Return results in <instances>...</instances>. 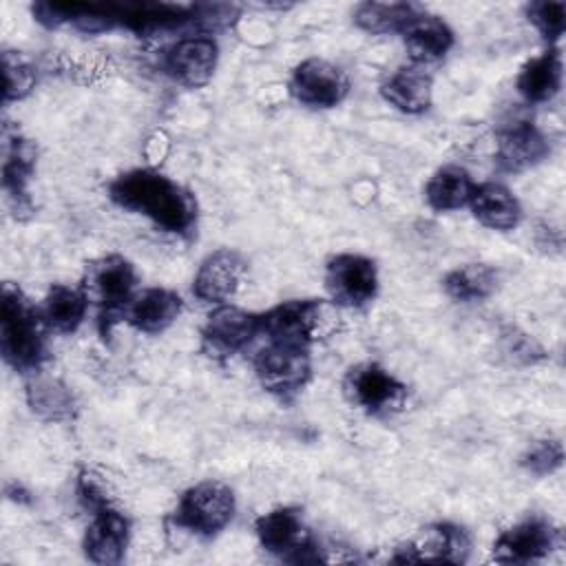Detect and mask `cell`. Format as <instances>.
<instances>
[{
    "instance_id": "obj_31",
    "label": "cell",
    "mask_w": 566,
    "mask_h": 566,
    "mask_svg": "<svg viewBox=\"0 0 566 566\" xmlns=\"http://www.w3.org/2000/svg\"><path fill=\"white\" fill-rule=\"evenodd\" d=\"M564 460V449L557 440H537L528 451L522 455V467L528 473L546 475L553 473Z\"/></svg>"
},
{
    "instance_id": "obj_5",
    "label": "cell",
    "mask_w": 566,
    "mask_h": 566,
    "mask_svg": "<svg viewBox=\"0 0 566 566\" xmlns=\"http://www.w3.org/2000/svg\"><path fill=\"white\" fill-rule=\"evenodd\" d=\"M254 374L261 387L283 400L296 396L312 376L310 347L268 340L254 358Z\"/></svg>"
},
{
    "instance_id": "obj_20",
    "label": "cell",
    "mask_w": 566,
    "mask_h": 566,
    "mask_svg": "<svg viewBox=\"0 0 566 566\" xmlns=\"http://www.w3.org/2000/svg\"><path fill=\"white\" fill-rule=\"evenodd\" d=\"M431 91H433V80L420 64L400 66L380 86V95L394 108L409 113V115H418L429 108Z\"/></svg>"
},
{
    "instance_id": "obj_26",
    "label": "cell",
    "mask_w": 566,
    "mask_h": 566,
    "mask_svg": "<svg viewBox=\"0 0 566 566\" xmlns=\"http://www.w3.org/2000/svg\"><path fill=\"white\" fill-rule=\"evenodd\" d=\"M420 13L422 7L413 2H363L354 13V22L367 33H402Z\"/></svg>"
},
{
    "instance_id": "obj_28",
    "label": "cell",
    "mask_w": 566,
    "mask_h": 566,
    "mask_svg": "<svg viewBox=\"0 0 566 566\" xmlns=\"http://www.w3.org/2000/svg\"><path fill=\"white\" fill-rule=\"evenodd\" d=\"M27 400L31 411L44 420H64L73 413L69 387L51 376H35L27 387Z\"/></svg>"
},
{
    "instance_id": "obj_25",
    "label": "cell",
    "mask_w": 566,
    "mask_h": 566,
    "mask_svg": "<svg viewBox=\"0 0 566 566\" xmlns=\"http://www.w3.org/2000/svg\"><path fill=\"white\" fill-rule=\"evenodd\" d=\"M473 186L475 184L471 181V175L464 168L442 166L427 181L424 197H427V203L438 212L458 210L469 203Z\"/></svg>"
},
{
    "instance_id": "obj_4",
    "label": "cell",
    "mask_w": 566,
    "mask_h": 566,
    "mask_svg": "<svg viewBox=\"0 0 566 566\" xmlns=\"http://www.w3.org/2000/svg\"><path fill=\"white\" fill-rule=\"evenodd\" d=\"M234 509L237 502L232 489L219 480H206L190 486L179 497L172 517L177 526L201 537H212L230 524Z\"/></svg>"
},
{
    "instance_id": "obj_18",
    "label": "cell",
    "mask_w": 566,
    "mask_h": 566,
    "mask_svg": "<svg viewBox=\"0 0 566 566\" xmlns=\"http://www.w3.org/2000/svg\"><path fill=\"white\" fill-rule=\"evenodd\" d=\"M548 155V142L531 122H517L506 126L497 135L495 159L502 170L520 172L539 164Z\"/></svg>"
},
{
    "instance_id": "obj_16",
    "label": "cell",
    "mask_w": 566,
    "mask_h": 566,
    "mask_svg": "<svg viewBox=\"0 0 566 566\" xmlns=\"http://www.w3.org/2000/svg\"><path fill=\"white\" fill-rule=\"evenodd\" d=\"M128 535V517L106 504L93 511V522L84 533V553L93 564H117L126 553Z\"/></svg>"
},
{
    "instance_id": "obj_9",
    "label": "cell",
    "mask_w": 566,
    "mask_h": 566,
    "mask_svg": "<svg viewBox=\"0 0 566 566\" xmlns=\"http://www.w3.org/2000/svg\"><path fill=\"white\" fill-rule=\"evenodd\" d=\"M259 334V314L234 305H219L201 327V352L223 360L241 352Z\"/></svg>"
},
{
    "instance_id": "obj_27",
    "label": "cell",
    "mask_w": 566,
    "mask_h": 566,
    "mask_svg": "<svg viewBox=\"0 0 566 566\" xmlns=\"http://www.w3.org/2000/svg\"><path fill=\"white\" fill-rule=\"evenodd\" d=\"M497 283V274L486 263H467L451 270L444 276V292L460 303H473L486 298Z\"/></svg>"
},
{
    "instance_id": "obj_11",
    "label": "cell",
    "mask_w": 566,
    "mask_h": 566,
    "mask_svg": "<svg viewBox=\"0 0 566 566\" xmlns=\"http://www.w3.org/2000/svg\"><path fill=\"white\" fill-rule=\"evenodd\" d=\"M347 91V75L336 64L321 57L303 60L290 77L292 97L312 108H332L345 99Z\"/></svg>"
},
{
    "instance_id": "obj_23",
    "label": "cell",
    "mask_w": 566,
    "mask_h": 566,
    "mask_svg": "<svg viewBox=\"0 0 566 566\" xmlns=\"http://www.w3.org/2000/svg\"><path fill=\"white\" fill-rule=\"evenodd\" d=\"M517 93L531 102H548L562 86V55L555 46L546 49L537 57H531L517 73Z\"/></svg>"
},
{
    "instance_id": "obj_15",
    "label": "cell",
    "mask_w": 566,
    "mask_h": 566,
    "mask_svg": "<svg viewBox=\"0 0 566 566\" xmlns=\"http://www.w3.org/2000/svg\"><path fill=\"white\" fill-rule=\"evenodd\" d=\"M243 272L245 259L232 248H219L201 261L195 274L192 292L206 303H223L237 292Z\"/></svg>"
},
{
    "instance_id": "obj_29",
    "label": "cell",
    "mask_w": 566,
    "mask_h": 566,
    "mask_svg": "<svg viewBox=\"0 0 566 566\" xmlns=\"http://www.w3.org/2000/svg\"><path fill=\"white\" fill-rule=\"evenodd\" d=\"M2 102H13L27 97L35 86V69L18 51L2 53Z\"/></svg>"
},
{
    "instance_id": "obj_8",
    "label": "cell",
    "mask_w": 566,
    "mask_h": 566,
    "mask_svg": "<svg viewBox=\"0 0 566 566\" xmlns=\"http://www.w3.org/2000/svg\"><path fill=\"white\" fill-rule=\"evenodd\" d=\"M325 287L334 303L363 307L378 290L376 263L363 254H336L325 265Z\"/></svg>"
},
{
    "instance_id": "obj_1",
    "label": "cell",
    "mask_w": 566,
    "mask_h": 566,
    "mask_svg": "<svg viewBox=\"0 0 566 566\" xmlns=\"http://www.w3.org/2000/svg\"><path fill=\"white\" fill-rule=\"evenodd\" d=\"M108 195L117 206L153 219L168 232L186 234L197 219V206L190 192L150 168H135L119 175L111 181Z\"/></svg>"
},
{
    "instance_id": "obj_13",
    "label": "cell",
    "mask_w": 566,
    "mask_h": 566,
    "mask_svg": "<svg viewBox=\"0 0 566 566\" xmlns=\"http://www.w3.org/2000/svg\"><path fill=\"white\" fill-rule=\"evenodd\" d=\"M217 57L219 49L210 35H188L166 49L161 66L175 82L199 88L214 75Z\"/></svg>"
},
{
    "instance_id": "obj_22",
    "label": "cell",
    "mask_w": 566,
    "mask_h": 566,
    "mask_svg": "<svg viewBox=\"0 0 566 566\" xmlns=\"http://www.w3.org/2000/svg\"><path fill=\"white\" fill-rule=\"evenodd\" d=\"M402 40L411 60L416 64H427L440 60L453 46V31L442 18L422 11L405 27Z\"/></svg>"
},
{
    "instance_id": "obj_21",
    "label": "cell",
    "mask_w": 566,
    "mask_h": 566,
    "mask_svg": "<svg viewBox=\"0 0 566 566\" xmlns=\"http://www.w3.org/2000/svg\"><path fill=\"white\" fill-rule=\"evenodd\" d=\"M469 206L473 217L491 230H511L522 219L520 201L506 186L495 181L473 186Z\"/></svg>"
},
{
    "instance_id": "obj_24",
    "label": "cell",
    "mask_w": 566,
    "mask_h": 566,
    "mask_svg": "<svg viewBox=\"0 0 566 566\" xmlns=\"http://www.w3.org/2000/svg\"><path fill=\"white\" fill-rule=\"evenodd\" d=\"M86 307H88V298L82 287L55 283L44 296L40 316L49 329L60 334H71L84 321Z\"/></svg>"
},
{
    "instance_id": "obj_17",
    "label": "cell",
    "mask_w": 566,
    "mask_h": 566,
    "mask_svg": "<svg viewBox=\"0 0 566 566\" xmlns=\"http://www.w3.org/2000/svg\"><path fill=\"white\" fill-rule=\"evenodd\" d=\"M469 535L455 524H433L429 526L418 542L398 548L396 562H464L469 553Z\"/></svg>"
},
{
    "instance_id": "obj_12",
    "label": "cell",
    "mask_w": 566,
    "mask_h": 566,
    "mask_svg": "<svg viewBox=\"0 0 566 566\" xmlns=\"http://www.w3.org/2000/svg\"><path fill=\"white\" fill-rule=\"evenodd\" d=\"M559 542V531L542 515H531L504 533L493 544V559L500 564H528L546 557Z\"/></svg>"
},
{
    "instance_id": "obj_7",
    "label": "cell",
    "mask_w": 566,
    "mask_h": 566,
    "mask_svg": "<svg viewBox=\"0 0 566 566\" xmlns=\"http://www.w3.org/2000/svg\"><path fill=\"white\" fill-rule=\"evenodd\" d=\"M345 394L371 416H391L407 400V387L378 363L354 365L345 376Z\"/></svg>"
},
{
    "instance_id": "obj_14",
    "label": "cell",
    "mask_w": 566,
    "mask_h": 566,
    "mask_svg": "<svg viewBox=\"0 0 566 566\" xmlns=\"http://www.w3.org/2000/svg\"><path fill=\"white\" fill-rule=\"evenodd\" d=\"M2 188L15 217L33 212V203L27 192V184L35 168V146L24 139L18 130L11 133L4 126L2 133Z\"/></svg>"
},
{
    "instance_id": "obj_10",
    "label": "cell",
    "mask_w": 566,
    "mask_h": 566,
    "mask_svg": "<svg viewBox=\"0 0 566 566\" xmlns=\"http://www.w3.org/2000/svg\"><path fill=\"white\" fill-rule=\"evenodd\" d=\"M323 303L316 298H294L259 314V334L274 343L310 347L321 323Z\"/></svg>"
},
{
    "instance_id": "obj_19",
    "label": "cell",
    "mask_w": 566,
    "mask_h": 566,
    "mask_svg": "<svg viewBox=\"0 0 566 566\" xmlns=\"http://www.w3.org/2000/svg\"><path fill=\"white\" fill-rule=\"evenodd\" d=\"M181 296L168 287H148L133 296L124 318L144 334L168 329L181 314Z\"/></svg>"
},
{
    "instance_id": "obj_32",
    "label": "cell",
    "mask_w": 566,
    "mask_h": 566,
    "mask_svg": "<svg viewBox=\"0 0 566 566\" xmlns=\"http://www.w3.org/2000/svg\"><path fill=\"white\" fill-rule=\"evenodd\" d=\"M77 495L82 500V504L91 511H97L102 506L108 504L104 491L99 489V484L88 475V473H80V480H77Z\"/></svg>"
},
{
    "instance_id": "obj_6",
    "label": "cell",
    "mask_w": 566,
    "mask_h": 566,
    "mask_svg": "<svg viewBox=\"0 0 566 566\" xmlns=\"http://www.w3.org/2000/svg\"><path fill=\"white\" fill-rule=\"evenodd\" d=\"M254 528L261 546L285 562L301 564L321 559L316 539L298 509L281 506L270 513H263L256 520Z\"/></svg>"
},
{
    "instance_id": "obj_3",
    "label": "cell",
    "mask_w": 566,
    "mask_h": 566,
    "mask_svg": "<svg viewBox=\"0 0 566 566\" xmlns=\"http://www.w3.org/2000/svg\"><path fill=\"white\" fill-rule=\"evenodd\" d=\"M135 283L137 276L133 263L119 254H108L86 265L82 290L88 303L99 307V332L104 338L108 336L111 325L124 318V312L135 296Z\"/></svg>"
},
{
    "instance_id": "obj_2",
    "label": "cell",
    "mask_w": 566,
    "mask_h": 566,
    "mask_svg": "<svg viewBox=\"0 0 566 566\" xmlns=\"http://www.w3.org/2000/svg\"><path fill=\"white\" fill-rule=\"evenodd\" d=\"M49 329L22 290L9 281L0 290V352L15 371H38L46 360Z\"/></svg>"
},
{
    "instance_id": "obj_30",
    "label": "cell",
    "mask_w": 566,
    "mask_h": 566,
    "mask_svg": "<svg viewBox=\"0 0 566 566\" xmlns=\"http://www.w3.org/2000/svg\"><path fill=\"white\" fill-rule=\"evenodd\" d=\"M528 20L535 24V29L542 33L546 42H557L564 35L566 29V4L564 2H531L526 7Z\"/></svg>"
}]
</instances>
